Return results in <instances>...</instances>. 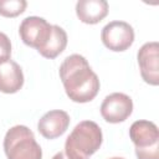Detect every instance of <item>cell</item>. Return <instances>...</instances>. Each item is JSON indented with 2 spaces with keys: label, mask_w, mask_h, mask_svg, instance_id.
<instances>
[{
  "label": "cell",
  "mask_w": 159,
  "mask_h": 159,
  "mask_svg": "<svg viewBox=\"0 0 159 159\" xmlns=\"http://www.w3.org/2000/svg\"><path fill=\"white\" fill-rule=\"evenodd\" d=\"M58 73L65 92L71 101L87 103L98 94L101 87L98 76L82 55L73 53L67 56L61 63Z\"/></svg>",
  "instance_id": "cell-1"
},
{
  "label": "cell",
  "mask_w": 159,
  "mask_h": 159,
  "mask_svg": "<svg viewBox=\"0 0 159 159\" xmlns=\"http://www.w3.org/2000/svg\"><path fill=\"white\" fill-rule=\"evenodd\" d=\"M103 140L102 129L93 120L80 122L65 142L63 153L67 159H88Z\"/></svg>",
  "instance_id": "cell-2"
},
{
  "label": "cell",
  "mask_w": 159,
  "mask_h": 159,
  "mask_svg": "<svg viewBox=\"0 0 159 159\" xmlns=\"http://www.w3.org/2000/svg\"><path fill=\"white\" fill-rule=\"evenodd\" d=\"M2 145L7 159H42V149L26 125L11 127L5 134Z\"/></svg>",
  "instance_id": "cell-3"
},
{
  "label": "cell",
  "mask_w": 159,
  "mask_h": 159,
  "mask_svg": "<svg viewBox=\"0 0 159 159\" xmlns=\"http://www.w3.org/2000/svg\"><path fill=\"white\" fill-rule=\"evenodd\" d=\"M129 138L138 159H159V130L150 120H135L129 128Z\"/></svg>",
  "instance_id": "cell-4"
},
{
  "label": "cell",
  "mask_w": 159,
  "mask_h": 159,
  "mask_svg": "<svg viewBox=\"0 0 159 159\" xmlns=\"http://www.w3.org/2000/svg\"><path fill=\"white\" fill-rule=\"evenodd\" d=\"M103 45L114 52L128 50L134 42V30L125 21H111L101 32Z\"/></svg>",
  "instance_id": "cell-5"
},
{
  "label": "cell",
  "mask_w": 159,
  "mask_h": 159,
  "mask_svg": "<svg viewBox=\"0 0 159 159\" xmlns=\"http://www.w3.org/2000/svg\"><path fill=\"white\" fill-rule=\"evenodd\" d=\"M52 32V25L43 17L29 16L22 20L19 27V34L22 42L37 51L42 48L48 41Z\"/></svg>",
  "instance_id": "cell-6"
},
{
  "label": "cell",
  "mask_w": 159,
  "mask_h": 159,
  "mask_svg": "<svg viewBox=\"0 0 159 159\" xmlns=\"http://www.w3.org/2000/svg\"><path fill=\"white\" fill-rule=\"evenodd\" d=\"M133 112V101L129 96L114 92L108 94L101 104V116L108 123L124 122Z\"/></svg>",
  "instance_id": "cell-7"
},
{
  "label": "cell",
  "mask_w": 159,
  "mask_h": 159,
  "mask_svg": "<svg viewBox=\"0 0 159 159\" xmlns=\"http://www.w3.org/2000/svg\"><path fill=\"white\" fill-rule=\"evenodd\" d=\"M140 76L145 83L159 84V45L157 41L144 43L137 55Z\"/></svg>",
  "instance_id": "cell-8"
},
{
  "label": "cell",
  "mask_w": 159,
  "mask_h": 159,
  "mask_svg": "<svg viewBox=\"0 0 159 159\" xmlns=\"http://www.w3.org/2000/svg\"><path fill=\"white\" fill-rule=\"evenodd\" d=\"M70 125V116L67 112L61 109H53L45 113L39 123L37 130L46 139H55L62 135Z\"/></svg>",
  "instance_id": "cell-9"
},
{
  "label": "cell",
  "mask_w": 159,
  "mask_h": 159,
  "mask_svg": "<svg viewBox=\"0 0 159 159\" xmlns=\"http://www.w3.org/2000/svg\"><path fill=\"white\" fill-rule=\"evenodd\" d=\"M24 86V73L20 65L12 60L0 63V92L16 93Z\"/></svg>",
  "instance_id": "cell-10"
},
{
  "label": "cell",
  "mask_w": 159,
  "mask_h": 159,
  "mask_svg": "<svg viewBox=\"0 0 159 159\" xmlns=\"http://www.w3.org/2000/svg\"><path fill=\"white\" fill-rule=\"evenodd\" d=\"M109 6L106 0H80L76 4V15L83 24L94 25L108 14Z\"/></svg>",
  "instance_id": "cell-11"
},
{
  "label": "cell",
  "mask_w": 159,
  "mask_h": 159,
  "mask_svg": "<svg viewBox=\"0 0 159 159\" xmlns=\"http://www.w3.org/2000/svg\"><path fill=\"white\" fill-rule=\"evenodd\" d=\"M67 46V34L66 31L60 27L58 25H52V32L46 42V45L39 50V53L43 56L45 58L53 60L60 53L63 52V50Z\"/></svg>",
  "instance_id": "cell-12"
},
{
  "label": "cell",
  "mask_w": 159,
  "mask_h": 159,
  "mask_svg": "<svg viewBox=\"0 0 159 159\" xmlns=\"http://www.w3.org/2000/svg\"><path fill=\"white\" fill-rule=\"evenodd\" d=\"M25 0H0V15L4 17H16L25 11Z\"/></svg>",
  "instance_id": "cell-13"
},
{
  "label": "cell",
  "mask_w": 159,
  "mask_h": 159,
  "mask_svg": "<svg viewBox=\"0 0 159 159\" xmlns=\"http://www.w3.org/2000/svg\"><path fill=\"white\" fill-rule=\"evenodd\" d=\"M11 56V42L7 35L0 31V63L10 60Z\"/></svg>",
  "instance_id": "cell-14"
},
{
  "label": "cell",
  "mask_w": 159,
  "mask_h": 159,
  "mask_svg": "<svg viewBox=\"0 0 159 159\" xmlns=\"http://www.w3.org/2000/svg\"><path fill=\"white\" fill-rule=\"evenodd\" d=\"M52 159H67V157L65 155V153H63V150H62V152L56 153V154L52 157Z\"/></svg>",
  "instance_id": "cell-15"
},
{
  "label": "cell",
  "mask_w": 159,
  "mask_h": 159,
  "mask_svg": "<svg viewBox=\"0 0 159 159\" xmlns=\"http://www.w3.org/2000/svg\"><path fill=\"white\" fill-rule=\"evenodd\" d=\"M109 159H124V158H122V157H112Z\"/></svg>",
  "instance_id": "cell-16"
}]
</instances>
